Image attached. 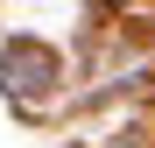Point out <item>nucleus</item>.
Returning a JSON list of instances; mask_svg holds the SVG:
<instances>
[{
  "instance_id": "1",
  "label": "nucleus",
  "mask_w": 155,
  "mask_h": 148,
  "mask_svg": "<svg viewBox=\"0 0 155 148\" xmlns=\"http://www.w3.org/2000/svg\"><path fill=\"white\" fill-rule=\"evenodd\" d=\"M0 78H7V92H28V99H42L49 85H57V57H49L42 42H14L7 57H0Z\"/></svg>"
}]
</instances>
